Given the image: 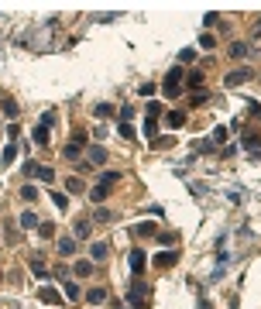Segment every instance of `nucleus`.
<instances>
[{"label": "nucleus", "instance_id": "39", "mask_svg": "<svg viewBox=\"0 0 261 309\" xmlns=\"http://www.w3.org/2000/svg\"><path fill=\"white\" fill-rule=\"evenodd\" d=\"M100 179H103V182H100V185H110V182H117V179H121V172H103V175H100Z\"/></svg>", "mask_w": 261, "mask_h": 309}, {"label": "nucleus", "instance_id": "8", "mask_svg": "<svg viewBox=\"0 0 261 309\" xmlns=\"http://www.w3.org/2000/svg\"><path fill=\"white\" fill-rule=\"evenodd\" d=\"M31 141H34V144H38V148H48V141H52V131L38 124V127H34V131H31Z\"/></svg>", "mask_w": 261, "mask_h": 309}, {"label": "nucleus", "instance_id": "30", "mask_svg": "<svg viewBox=\"0 0 261 309\" xmlns=\"http://www.w3.org/2000/svg\"><path fill=\"white\" fill-rule=\"evenodd\" d=\"M193 59H196V48H182L179 52V65H189Z\"/></svg>", "mask_w": 261, "mask_h": 309}, {"label": "nucleus", "instance_id": "42", "mask_svg": "<svg viewBox=\"0 0 261 309\" xmlns=\"http://www.w3.org/2000/svg\"><path fill=\"white\" fill-rule=\"evenodd\" d=\"M7 134H11V141H17V134H21V124H14V121H11V127H7Z\"/></svg>", "mask_w": 261, "mask_h": 309}, {"label": "nucleus", "instance_id": "5", "mask_svg": "<svg viewBox=\"0 0 261 309\" xmlns=\"http://www.w3.org/2000/svg\"><path fill=\"white\" fill-rule=\"evenodd\" d=\"M127 268H131V275H134V278L144 272V251H141V247H134V251L127 254Z\"/></svg>", "mask_w": 261, "mask_h": 309}, {"label": "nucleus", "instance_id": "7", "mask_svg": "<svg viewBox=\"0 0 261 309\" xmlns=\"http://www.w3.org/2000/svg\"><path fill=\"white\" fill-rule=\"evenodd\" d=\"M14 158H17V144L11 141V144H4V151H0V169H11Z\"/></svg>", "mask_w": 261, "mask_h": 309}, {"label": "nucleus", "instance_id": "17", "mask_svg": "<svg viewBox=\"0 0 261 309\" xmlns=\"http://www.w3.org/2000/svg\"><path fill=\"white\" fill-rule=\"evenodd\" d=\"M72 251H76V237H62V241H59V254L69 258Z\"/></svg>", "mask_w": 261, "mask_h": 309}, {"label": "nucleus", "instance_id": "43", "mask_svg": "<svg viewBox=\"0 0 261 309\" xmlns=\"http://www.w3.org/2000/svg\"><path fill=\"white\" fill-rule=\"evenodd\" d=\"M251 38H254V42H261V21L254 24V34H251Z\"/></svg>", "mask_w": 261, "mask_h": 309}, {"label": "nucleus", "instance_id": "19", "mask_svg": "<svg viewBox=\"0 0 261 309\" xmlns=\"http://www.w3.org/2000/svg\"><path fill=\"white\" fill-rule=\"evenodd\" d=\"M34 179H42V182L52 185V182H55V169H52V165H38V175H34Z\"/></svg>", "mask_w": 261, "mask_h": 309}, {"label": "nucleus", "instance_id": "35", "mask_svg": "<svg viewBox=\"0 0 261 309\" xmlns=\"http://www.w3.org/2000/svg\"><path fill=\"white\" fill-rule=\"evenodd\" d=\"M216 45V34H200V48H213Z\"/></svg>", "mask_w": 261, "mask_h": 309}, {"label": "nucleus", "instance_id": "40", "mask_svg": "<svg viewBox=\"0 0 261 309\" xmlns=\"http://www.w3.org/2000/svg\"><path fill=\"white\" fill-rule=\"evenodd\" d=\"M189 86H203V72H200V69L189 72Z\"/></svg>", "mask_w": 261, "mask_h": 309}, {"label": "nucleus", "instance_id": "29", "mask_svg": "<svg viewBox=\"0 0 261 309\" xmlns=\"http://www.w3.org/2000/svg\"><path fill=\"white\" fill-rule=\"evenodd\" d=\"M79 295H83V292H79V285H76V282H65V299H72V302H76Z\"/></svg>", "mask_w": 261, "mask_h": 309}, {"label": "nucleus", "instance_id": "18", "mask_svg": "<svg viewBox=\"0 0 261 309\" xmlns=\"http://www.w3.org/2000/svg\"><path fill=\"white\" fill-rule=\"evenodd\" d=\"M114 113H117V110H114V103H100V107L93 110V117H100V121H107V117H114Z\"/></svg>", "mask_w": 261, "mask_h": 309}, {"label": "nucleus", "instance_id": "26", "mask_svg": "<svg viewBox=\"0 0 261 309\" xmlns=\"http://www.w3.org/2000/svg\"><path fill=\"white\" fill-rule=\"evenodd\" d=\"M59 210H69V196H65V192H52V196H48Z\"/></svg>", "mask_w": 261, "mask_h": 309}, {"label": "nucleus", "instance_id": "41", "mask_svg": "<svg viewBox=\"0 0 261 309\" xmlns=\"http://www.w3.org/2000/svg\"><path fill=\"white\" fill-rule=\"evenodd\" d=\"M172 144H175V141H172V138H158V141H155V148H162V151H169V148H172Z\"/></svg>", "mask_w": 261, "mask_h": 309}, {"label": "nucleus", "instance_id": "3", "mask_svg": "<svg viewBox=\"0 0 261 309\" xmlns=\"http://www.w3.org/2000/svg\"><path fill=\"white\" fill-rule=\"evenodd\" d=\"M144 299H148V285H144L141 278H134V282L127 285V302H131V309H141Z\"/></svg>", "mask_w": 261, "mask_h": 309}, {"label": "nucleus", "instance_id": "16", "mask_svg": "<svg viewBox=\"0 0 261 309\" xmlns=\"http://www.w3.org/2000/svg\"><path fill=\"white\" fill-rule=\"evenodd\" d=\"M227 55H230L234 62H237V59H247V45H244V42H234V45L227 48Z\"/></svg>", "mask_w": 261, "mask_h": 309}, {"label": "nucleus", "instance_id": "11", "mask_svg": "<svg viewBox=\"0 0 261 309\" xmlns=\"http://www.w3.org/2000/svg\"><path fill=\"white\" fill-rule=\"evenodd\" d=\"M179 261V251H162V254H155V264H162V268H172Z\"/></svg>", "mask_w": 261, "mask_h": 309}, {"label": "nucleus", "instance_id": "4", "mask_svg": "<svg viewBox=\"0 0 261 309\" xmlns=\"http://www.w3.org/2000/svg\"><path fill=\"white\" fill-rule=\"evenodd\" d=\"M251 79V69H234V72H227V79H223V86L227 90H237L241 83H247Z\"/></svg>", "mask_w": 261, "mask_h": 309}, {"label": "nucleus", "instance_id": "2", "mask_svg": "<svg viewBox=\"0 0 261 309\" xmlns=\"http://www.w3.org/2000/svg\"><path fill=\"white\" fill-rule=\"evenodd\" d=\"M162 90H165V96H169V100H175V96L182 93V65L169 69V76H165V83H162Z\"/></svg>", "mask_w": 261, "mask_h": 309}, {"label": "nucleus", "instance_id": "21", "mask_svg": "<svg viewBox=\"0 0 261 309\" xmlns=\"http://www.w3.org/2000/svg\"><path fill=\"white\" fill-rule=\"evenodd\" d=\"M21 227H24V230H31V227H38V213H31V210H24V213H21Z\"/></svg>", "mask_w": 261, "mask_h": 309}, {"label": "nucleus", "instance_id": "10", "mask_svg": "<svg viewBox=\"0 0 261 309\" xmlns=\"http://www.w3.org/2000/svg\"><path fill=\"white\" fill-rule=\"evenodd\" d=\"M90 234H93V223L90 220H79L76 227H72V237H76V241H86Z\"/></svg>", "mask_w": 261, "mask_h": 309}, {"label": "nucleus", "instance_id": "34", "mask_svg": "<svg viewBox=\"0 0 261 309\" xmlns=\"http://www.w3.org/2000/svg\"><path fill=\"white\" fill-rule=\"evenodd\" d=\"M21 169H24V175H28V179H34V175H38V162H31V158H28Z\"/></svg>", "mask_w": 261, "mask_h": 309}, {"label": "nucleus", "instance_id": "1", "mask_svg": "<svg viewBox=\"0 0 261 309\" xmlns=\"http://www.w3.org/2000/svg\"><path fill=\"white\" fill-rule=\"evenodd\" d=\"M86 141H90V134H86V131H72V138H69V144H65V151H62V154H65L69 162H76L79 154H83V148H86Z\"/></svg>", "mask_w": 261, "mask_h": 309}, {"label": "nucleus", "instance_id": "15", "mask_svg": "<svg viewBox=\"0 0 261 309\" xmlns=\"http://www.w3.org/2000/svg\"><path fill=\"white\" fill-rule=\"evenodd\" d=\"M86 299H90L93 306H100V302H107V289H103V285H93V289L86 292Z\"/></svg>", "mask_w": 261, "mask_h": 309}, {"label": "nucleus", "instance_id": "12", "mask_svg": "<svg viewBox=\"0 0 261 309\" xmlns=\"http://www.w3.org/2000/svg\"><path fill=\"white\" fill-rule=\"evenodd\" d=\"M165 124H169L172 131H179V127L185 124V113H182V110H172V113H165Z\"/></svg>", "mask_w": 261, "mask_h": 309}, {"label": "nucleus", "instance_id": "13", "mask_svg": "<svg viewBox=\"0 0 261 309\" xmlns=\"http://www.w3.org/2000/svg\"><path fill=\"white\" fill-rule=\"evenodd\" d=\"M103 162H107V148L90 144V165H103Z\"/></svg>", "mask_w": 261, "mask_h": 309}, {"label": "nucleus", "instance_id": "24", "mask_svg": "<svg viewBox=\"0 0 261 309\" xmlns=\"http://www.w3.org/2000/svg\"><path fill=\"white\" fill-rule=\"evenodd\" d=\"M21 200L24 203H34V200H38V189H34V185H21Z\"/></svg>", "mask_w": 261, "mask_h": 309}, {"label": "nucleus", "instance_id": "20", "mask_svg": "<svg viewBox=\"0 0 261 309\" xmlns=\"http://www.w3.org/2000/svg\"><path fill=\"white\" fill-rule=\"evenodd\" d=\"M76 275H79V278H90V275H93V261H90V258H86V261H76Z\"/></svg>", "mask_w": 261, "mask_h": 309}, {"label": "nucleus", "instance_id": "14", "mask_svg": "<svg viewBox=\"0 0 261 309\" xmlns=\"http://www.w3.org/2000/svg\"><path fill=\"white\" fill-rule=\"evenodd\" d=\"M0 110H4V117H17V100L4 96V100H0Z\"/></svg>", "mask_w": 261, "mask_h": 309}, {"label": "nucleus", "instance_id": "33", "mask_svg": "<svg viewBox=\"0 0 261 309\" xmlns=\"http://www.w3.org/2000/svg\"><path fill=\"white\" fill-rule=\"evenodd\" d=\"M65 189H69V192H83L86 185H83V179H76V175H72V179L65 182Z\"/></svg>", "mask_w": 261, "mask_h": 309}, {"label": "nucleus", "instance_id": "9", "mask_svg": "<svg viewBox=\"0 0 261 309\" xmlns=\"http://www.w3.org/2000/svg\"><path fill=\"white\" fill-rule=\"evenodd\" d=\"M38 299H42V302H48V306H59V302H62V295H59L52 285H42V289H38Z\"/></svg>", "mask_w": 261, "mask_h": 309}, {"label": "nucleus", "instance_id": "23", "mask_svg": "<svg viewBox=\"0 0 261 309\" xmlns=\"http://www.w3.org/2000/svg\"><path fill=\"white\" fill-rule=\"evenodd\" d=\"M134 234H138V237H152V234H158V230H155V223H138Z\"/></svg>", "mask_w": 261, "mask_h": 309}, {"label": "nucleus", "instance_id": "38", "mask_svg": "<svg viewBox=\"0 0 261 309\" xmlns=\"http://www.w3.org/2000/svg\"><path fill=\"white\" fill-rule=\"evenodd\" d=\"M52 124H55V113H52V110H45V113H42V127H48V131H52Z\"/></svg>", "mask_w": 261, "mask_h": 309}, {"label": "nucleus", "instance_id": "32", "mask_svg": "<svg viewBox=\"0 0 261 309\" xmlns=\"http://www.w3.org/2000/svg\"><path fill=\"white\" fill-rule=\"evenodd\" d=\"M93 220H96V223H110V220H114V213H110V210H103V206H100V210L93 213Z\"/></svg>", "mask_w": 261, "mask_h": 309}, {"label": "nucleus", "instance_id": "36", "mask_svg": "<svg viewBox=\"0 0 261 309\" xmlns=\"http://www.w3.org/2000/svg\"><path fill=\"white\" fill-rule=\"evenodd\" d=\"M223 141H227V127H216V131H213V148L223 144Z\"/></svg>", "mask_w": 261, "mask_h": 309}, {"label": "nucleus", "instance_id": "37", "mask_svg": "<svg viewBox=\"0 0 261 309\" xmlns=\"http://www.w3.org/2000/svg\"><path fill=\"white\" fill-rule=\"evenodd\" d=\"M158 237V244H175V234L172 230H162V234H155Z\"/></svg>", "mask_w": 261, "mask_h": 309}, {"label": "nucleus", "instance_id": "25", "mask_svg": "<svg viewBox=\"0 0 261 309\" xmlns=\"http://www.w3.org/2000/svg\"><path fill=\"white\" fill-rule=\"evenodd\" d=\"M90 200H93V203H103V200H107V185H93V189H90Z\"/></svg>", "mask_w": 261, "mask_h": 309}, {"label": "nucleus", "instance_id": "22", "mask_svg": "<svg viewBox=\"0 0 261 309\" xmlns=\"http://www.w3.org/2000/svg\"><path fill=\"white\" fill-rule=\"evenodd\" d=\"M38 234H42L45 241H52V237H55V223H52V220H45V223H38Z\"/></svg>", "mask_w": 261, "mask_h": 309}, {"label": "nucleus", "instance_id": "6", "mask_svg": "<svg viewBox=\"0 0 261 309\" xmlns=\"http://www.w3.org/2000/svg\"><path fill=\"white\" fill-rule=\"evenodd\" d=\"M107 254H110V247H107L103 241H93V244H90V261H93V264H103Z\"/></svg>", "mask_w": 261, "mask_h": 309}, {"label": "nucleus", "instance_id": "27", "mask_svg": "<svg viewBox=\"0 0 261 309\" xmlns=\"http://www.w3.org/2000/svg\"><path fill=\"white\" fill-rule=\"evenodd\" d=\"M31 272L38 275V278H45V275H48V272H45V261H42V258H31Z\"/></svg>", "mask_w": 261, "mask_h": 309}, {"label": "nucleus", "instance_id": "28", "mask_svg": "<svg viewBox=\"0 0 261 309\" xmlns=\"http://www.w3.org/2000/svg\"><path fill=\"white\" fill-rule=\"evenodd\" d=\"M117 131H121V138H124V141H134V138H138V134H134V127H131L127 121H121V127H117Z\"/></svg>", "mask_w": 261, "mask_h": 309}, {"label": "nucleus", "instance_id": "31", "mask_svg": "<svg viewBox=\"0 0 261 309\" xmlns=\"http://www.w3.org/2000/svg\"><path fill=\"white\" fill-rule=\"evenodd\" d=\"M148 117H152V121H158V117H165V113H162V103H148Z\"/></svg>", "mask_w": 261, "mask_h": 309}]
</instances>
